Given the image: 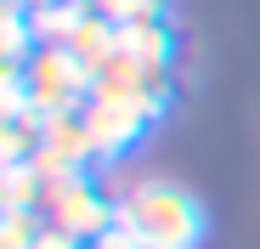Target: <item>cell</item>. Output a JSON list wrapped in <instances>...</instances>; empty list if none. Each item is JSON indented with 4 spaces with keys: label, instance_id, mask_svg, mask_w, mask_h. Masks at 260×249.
Here are the masks:
<instances>
[{
    "label": "cell",
    "instance_id": "1",
    "mask_svg": "<svg viewBox=\"0 0 260 249\" xmlns=\"http://www.w3.org/2000/svg\"><path fill=\"white\" fill-rule=\"evenodd\" d=\"M113 227H124L142 249H192L204 238V210L176 181H136L113 204Z\"/></svg>",
    "mask_w": 260,
    "mask_h": 249
},
{
    "label": "cell",
    "instance_id": "2",
    "mask_svg": "<svg viewBox=\"0 0 260 249\" xmlns=\"http://www.w3.org/2000/svg\"><path fill=\"white\" fill-rule=\"evenodd\" d=\"M164 108V91L158 85H124V79H96L91 102H85V131H91V147L96 159H119L130 142H136L147 124L158 119Z\"/></svg>",
    "mask_w": 260,
    "mask_h": 249
},
{
    "label": "cell",
    "instance_id": "3",
    "mask_svg": "<svg viewBox=\"0 0 260 249\" xmlns=\"http://www.w3.org/2000/svg\"><path fill=\"white\" fill-rule=\"evenodd\" d=\"M23 79H28L34 113H79L96 91V74L68 46H34V57L23 63Z\"/></svg>",
    "mask_w": 260,
    "mask_h": 249
},
{
    "label": "cell",
    "instance_id": "4",
    "mask_svg": "<svg viewBox=\"0 0 260 249\" xmlns=\"http://www.w3.org/2000/svg\"><path fill=\"white\" fill-rule=\"evenodd\" d=\"M40 215H46V227H57L79 243H96L113 227V204L91 187V176H62V181H46Z\"/></svg>",
    "mask_w": 260,
    "mask_h": 249
},
{
    "label": "cell",
    "instance_id": "5",
    "mask_svg": "<svg viewBox=\"0 0 260 249\" xmlns=\"http://www.w3.org/2000/svg\"><path fill=\"white\" fill-rule=\"evenodd\" d=\"M79 0H51V6H34L28 28H34V46H68V34L79 28Z\"/></svg>",
    "mask_w": 260,
    "mask_h": 249
},
{
    "label": "cell",
    "instance_id": "6",
    "mask_svg": "<svg viewBox=\"0 0 260 249\" xmlns=\"http://www.w3.org/2000/svg\"><path fill=\"white\" fill-rule=\"evenodd\" d=\"M40 198H46V181L28 159L6 164V210H40Z\"/></svg>",
    "mask_w": 260,
    "mask_h": 249
},
{
    "label": "cell",
    "instance_id": "7",
    "mask_svg": "<svg viewBox=\"0 0 260 249\" xmlns=\"http://www.w3.org/2000/svg\"><path fill=\"white\" fill-rule=\"evenodd\" d=\"M46 232V215L40 210H6V232H0V249H34V238Z\"/></svg>",
    "mask_w": 260,
    "mask_h": 249
},
{
    "label": "cell",
    "instance_id": "8",
    "mask_svg": "<svg viewBox=\"0 0 260 249\" xmlns=\"http://www.w3.org/2000/svg\"><path fill=\"white\" fill-rule=\"evenodd\" d=\"M158 0H108L102 6V17H113L119 28H130V23H158Z\"/></svg>",
    "mask_w": 260,
    "mask_h": 249
},
{
    "label": "cell",
    "instance_id": "9",
    "mask_svg": "<svg viewBox=\"0 0 260 249\" xmlns=\"http://www.w3.org/2000/svg\"><path fill=\"white\" fill-rule=\"evenodd\" d=\"M34 249H85V243H79V238H68V232H57V227H46V232L34 238Z\"/></svg>",
    "mask_w": 260,
    "mask_h": 249
},
{
    "label": "cell",
    "instance_id": "10",
    "mask_svg": "<svg viewBox=\"0 0 260 249\" xmlns=\"http://www.w3.org/2000/svg\"><path fill=\"white\" fill-rule=\"evenodd\" d=\"M91 249H142V243H136V238H130L124 227H108V232H102V238H96Z\"/></svg>",
    "mask_w": 260,
    "mask_h": 249
},
{
    "label": "cell",
    "instance_id": "11",
    "mask_svg": "<svg viewBox=\"0 0 260 249\" xmlns=\"http://www.w3.org/2000/svg\"><path fill=\"white\" fill-rule=\"evenodd\" d=\"M12 6H23V12H34V6H51V0H12Z\"/></svg>",
    "mask_w": 260,
    "mask_h": 249
},
{
    "label": "cell",
    "instance_id": "12",
    "mask_svg": "<svg viewBox=\"0 0 260 249\" xmlns=\"http://www.w3.org/2000/svg\"><path fill=\"white\" fill-rule=\"evenodd\" d=\"M79 6H91V12H102V6H108V0H79Z\"/></svg>",
    "mask_w": 260,
    "mask_h": 249
}]
</instances>
